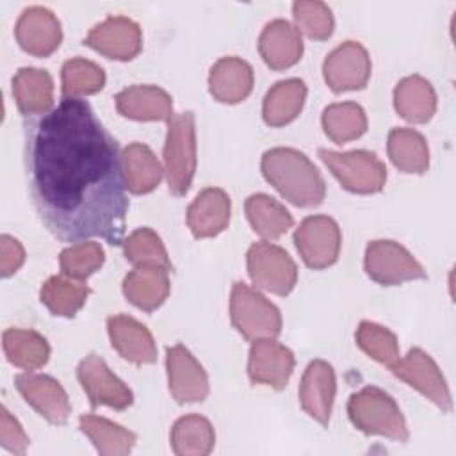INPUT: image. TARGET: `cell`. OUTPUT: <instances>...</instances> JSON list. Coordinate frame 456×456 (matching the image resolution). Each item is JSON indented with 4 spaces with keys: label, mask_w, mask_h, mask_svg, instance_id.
<instances>
[{
    "label": "cell",
    "mask_w": 456,
    "mask_h": 456,
    "mask_svg": "<svg viewBox=\"0 0 456 456\" xmlns=\"http://www.w3.org/2000/svg\"><path fill=\"white\" fill-rule=\"evenodd\" d=\"M25 171L32 205L57 239L123 244V153L86 100L64 96L25 125Z\"/></svg>",
    "instance_id": "obj_1"
},
{
    "label": "cell",
    "mask_w": 456,
    "mask_h": 456,
    "mask_svg": "<svg viewBox=\"0 0 456 456\" xmlns=\"http://www.w3.org/2000/svg\"><path fill=\"white\" fill-rule=\"evenodd\" d=\"M265 180L290 203L317 207L326 196V183L312 160L294 148H271L262 155Z\"/></svg>",
    "instance_id": "obj_2"
},
{
    "label": "cell",
    "mask_w": 456,
    "mask_h": 456,
    "mask_svg": "<svg viewBox=\"0 0 456 456\" xmlns=\"http://www.w3.org/2000/svg\"><path fill=\"white\" fill-rule=\"evenodd\" d=\"M347 413L354 428L367 435H381L392 440H408L406 420L385 390L378 387H363L351 394L347 401Z\"/></svg>",
    "instance_id": "obj_3"
},
{
    "label": "cell",
    "mask_w": 456,
    "mask_h": 456,
    "mask_svg": "<svg viewBox=\"0 0 456 456\" xmlns=\"http://www.w3.org/2000/svg\"><path fill=\"white\" fill-rule=\"evenodd\" d=\"M164 166L169 191L176 196L185 194L196 171V128L191 110L175 114L169 119L164 144Z\"/></svg>",
    "instance_id": "obj_4"
},
{
    "label": "cell",
    "mask_w": 456,
    "mask_h": 456,
    "mask_svg": "<svg viewBox=\"0 0 456 456\" xmlns=\"http://www.w3.org/2000/svg\"><path fill=\"white\" fill-rule=\"evenodd\" d=\"M230 317L237 331L248 340L274 338L281 331L280 310L244 281L232 287Z\"/></svg>",
    "instance_id": "obj_5"
},
{
    "label": "cell",
    "mask_w": 456,
    "mask_h": 456,
    "mask_svg": "<svg viewBox=\"0 0 456 456\" xmlns=\"http://www.w3.org/2000/svg\"><path fill=\"white\" fill-rule=\"evenodd\" d=\"M319 157L333 173V176L342 183V187L351 192H379L387 182L385 164L378 159L376 153L369 150H353L338 153L321 148Z\"/></svg>",
    "instance_id": "obj_6"
},
{
    "label": "cell",
    "mask_w": 456,
    "mask_h": 456,
    "mask_svg": "<svg viewBox=\"0 0 456 456\" xmlns=\"http://www.w3.org/2000/svg\"><path fill=\"white\" fill-rule=\"evenodd\" d=\"M365 273L381 285H399L410 280L426 278L424 267L413 255L394 240H372L365 249Z\"/></svg>",
    "instance_id": "obj_7"
},
{
    "label": "cell",
    "mask_w": 456,
    "mask_h": 456,
    "mask_svg": "<svg viewBox=\"0 0 456 456\" xmlns=\"http://www.w3.org/2000/svg\"><path fill=\"white\" fill-rule=\"evenodd\" d=\"M248 273L256 287L278 296L289 294L297 280L290 255L271 242H255L248 249Z\"/></svg>",
    "instance_id": "obj_8"
},
{
    "label": "cell",
    "mask_w": 456,
    "mask_h": 456,
    "mask_svg": "<svg viewBox=\"0 0 456 456\" xmlns=\"http://www.w3.org/2000/svg\"><path fill=\"white\" fill-rule=\"evenodd\" d=\"M296 248L312 269H324L337 262L340 253V228L328 216H308L294 232Z\"/></svg>",
    "instance_id": "obj_9"
},
{
    "label": "cell",
    "mask_w": 456,
    "mask_h": 456,
    "mask_svg": "<svg viewBox=\"0 0 456 456\" xmlns=\"http://www.w3.org/2000/svg\"><path fill=\"white\" fill-rule=\"evenodd\" d=\"M390 369L399 379L406 381L410 387L431 399L438 408H442L444 411L451 410L452 401L445 378L442 376V370L438 369L435 360L426 351H422L420 347H413L404 358L390 365Z\"/></svg>",
    "instance_id": "obj_10"
},
{
    "label": "cell",
    "mask_w": 456,
    "mask_h": 456,
    "mask_svg": "<svg viewBox=\"0 0 456 456\" xmlns=\"http://www.w3.org/2000/svg\"><path fill=\"white\" fill-rule=\"evenodd\" d=\"M77 378L93 406H110L125 410L132 404V390L107 367L105 360L94 353L87 354L77 369Z\"/></svg>",
    "instance_id": "obj_11"
},
{
    "label": "cell",
    "mask_w": 456,
    "mask_h": 456,
    "mask_svg": "<svg viewBox=\"0 0 456 456\" xmlns=\"http://www.w3.org/2000/svg\"><path fill=\"white\" fill-rule=\"evenodd\" d=\"M322 73L333 93L362 89L370 77V57L358 41H346L328 53Z\"/></svg>",
    "instance_id": "obj_12"
},
{
    "label": "cell",
    "mask_w": 456,
    "mask_h": 456,
    "mask_svg": "<svg viewBox=\"0 0 456 456\" xmlns=\"http://www.w3.org/2000/svg\"><path fill=\"white\" fill-rule=\"evenodd\" d=\"M84 45L109 59L130 61L141 52L142 34L134 20L126 16H109L89 30Z\"/></svg>",
    "instance_id": "obj_13"
},
{
    "label": "cell",
    "mask_w": 456,
    "mask_h": 456,
    "mask_svg": "<svg viewBox=\"0 0 456 456\" xmlns=\"http://www.w3.org/2000/svg\"><path fill=\"white\" fill-rule=\"evenodd\" d=\"M169 392L178 403H198L208 395V378L200 362L182 344L166 349Z\"/></svg>",
    "instance_id": "obj_14"
},
{
    "label": "cell",
    "mask_w": 456,
    "mask_h": 456,
    "mask_svg": "<svg viewBox=\"0 0 456 456\" xmlns=\"http://www.w3.org/2000/svg\"><path fill=\"white\" fill-rule=\"evenodd\" d=\"M14 34L20 46L27 53L37 57L50 55L62 41L61 21L50 9L43 5L27 7L16 21Z\"/></svg>",
    "instance_id": "obj_15"
},
{
    "label": "cell",
    "mask_w": 456,
    "mask_h": 456,
    "mask_svg": "<svg viewBox=\"0 0 456 456\" xmlns=\"http://www.w3.org/2000/svg\"><path fill=\"white\" fill-rule=\"evenodd\" d=\"M16 388L23 399L48 422L64 424L71 413V404L62 385L46 374L25 372L16 376Z\"/></svg>",
    "instance_id": "obj_16"
},
{
    "label": "cell",
    "mask_w": 456,
    "mask_h": 456,
    "mask_svg": "<svg viewBox=\"0 0 456 456\" xmlns=\"http://www.w3.org/2000/svg\"><path fill=\"white\" fill-rule=\"evenodd\" d=\"M292 370L294 354L289 347L273 338L255 340L248 360V374L253 383L281 390L287 387Z\"/></svg>",
    "instance_id": "obj_17"
},
{
    "label": "cell",
    "mask_w": 456,
    "mask_h": 456,
    "mask_svg": "<svg viewBox=\"0 0 456 456\" xmlns=\"http://www.w3.org/2000/svg\"><path fill=\"white\" fill-rule=\"evenodd\" d=\"M335 390L337 381L333 367L324 360H312L299 383L301 408L319 424L326 426L330 420Z\"/></svg>",
    "instance_id": "obj_18"
},
{
    "label": "cell",
    "mask_w": 456,
    "mask_h": 456,
    "mask_svg": "<svg viewBox=\"0 0 456 456\" xmlns=\"http://www.w3.org/2000/svg\"><path fill=\"white\" fill-rule=\"evenodd\" d=\"M107 331L112 347L128 362L142 365L157 360V346L150 330L130 315H112L107 319Z\"/></svg>",
    "instance_id": "obj_19"
},
{
    "label": "cell",
    "mask_w": 456,
    "mask_h": 456,
    "mask_svg": "<svg viewBox=\"0 0 456 456\" xmlns=\"http://www.w3.org/2000/svg\"><path fill=\"white\" fill-rule=\"evenodd\" d=\"M258 52L269 68H290L303 53L301 34L290 21L276 18L264 27L258 37Z\"/></svg>",
    "instance_id": "obj_20"
},
{
    "label": "cell",
    "mask_w": 456,
    "mask_h": 456,
    "mask_svg": "<svg viewBox=\"0 0 456 456\" xmlns=\"http://www.w3.org/2000/svg\"><path fill=\"white\" fill-rule=\"evenodd\" d=\"M121 116L137 121H169L173 118L171 96L157 86H130L116 94Z\"/></svg>",
    "instance_id": "obj_21"
},
{
    "label": "cell",
    "mask_w": 456,
    "mask_h": 456,
    "mask_svg": "<svg viewBox=\"0 0 456 456\" xmlns=\"http://www.w3.org/2000/svg\"><path fill=\"white\" fill-rule=\"evenodd\" d=\"M230 223V198L223 189H203L187 208V224L194 237H216Z\"/></svg>",
    "instance_id": "obj_22"
},
{
    "label": "cell",
    "mask_w": 456,
    "mask_h": 456,
    "mask_svg": "<svg viewBox=\"0 0 456 456\" xmlns=\"http://www.w3.org/2000/svg\"><path fill=\"white\" fill-rule=\"evenodd\" d=\"M208 89L221 103H239L253 89V68L239 57H223L210 68Z\"/></svg>",
    "instance_id": "obj_23"
},
{
    "label": "cell",
    "mask_w": 456,
    "mask_h": 456,
    "mask_svg": "<svg viewBox=\"0 0 456 456\" xmlns=\"http://www.w3.org/2000/svg\"><path fill=\"white\" fill-rule=\"evenodd\" d=\"M12 96L23 116H43L53 105V80L46 69L21 68L12 77Z\"/></svg>",
    "instance_id": "obj_24"
},
{
    "label": "cell",
    "mask_w": 456,
    "mask_h": 456,
    "mask_svg": "<svg viewBox=\"0 0 456 456\" xmlns=\"http://www.w3.org/2000/svg\"><path fill=\"white\" fill-rule=\"evenodd\" d=\"M394 107L406 121L426 123L436 110L435 89L420 75L404 77L394 89Z\"/></svg>",
    "instance_id": "obj_25"
},
{
    "label": "cell",
    "mask_w": 456,
    "mask_h": 456,
    "mask_svg": "<svg viewBox=\"0 0 456 456\" xmlns=\"http://www.w3.org/2000/svg\"><path fill=\"white\" fill-rule=\"evenodd\" d=\"M123 294L126 299L144 310H157L169 294L167 271L160 267H137L123 280Z\"/></svg>",
    "instance_id": "obj_26"
},
{
    "label": "cell",
    "mask_w": 456,
    "mask_h": 456,
    "mask_svg": "<svg viewBox=\"0 0 456 456\" xmlns=\"http://www.w3.org/2000/svg\"><path fill=\"white\" fill-rule=\"evenodd\" d=\"M306 98V86L301 78L276 82L265 94L262 105L264 121L269 126H283L297 118Z\"/></svg>",
    "instance_id": "obj_27"
},
{
    "label": "cell",
    "mask_w": 456,
    "mask_h": 456,
    "mask_svg": "<svg viewBox=\"0 0 456 456\" xmlns=\"http://www.w3.org/2000/svg\"><path fill=\"white\" fill-rule=\"evenodd\" d=\"M123 173L130 192L146 194L159 185L164 169L146 144L132 142L123 150Z\"/></svg>",
    "instance_id": "obj_28"
},
{
    "label": "cell",
    "mask_w": 456,
    "mask_h": 456,
    "mask_svg": "<svg viewBox=\"0 0 456 456\" xmlns=\"http://www.w3.org/2000/svg\"><path fill=\"white\" fill-rule=\"evenodd\" d=\"M2 346L7 360L25 370L43 367L50 356L46 338L34 330L9 328L2 335Z\"/></svg>",
    "instance_id": "obj_29"
},
{
    "label": "cell",
    "mask_w": 456,
    "mask_h": 456,
    "mask_svg": "<svg viewBox=\"0 0 456 456\" xmlns=\"http://www.w3.org/2000/svg\"><path fill=\"white\" fill-rule=\"evenodd\" d=\"M387 151L392 164L403 173L422 175L429 167V150L426 139L411 128H392Z\"/></svg>",
    "instance_id": "obj_30"
},
{
    "label": "cell",
    "mask_w": 456,
    "mask_h": 456,
    "mask_svg": "<svg viewBox=\"0 0 456 456\" xmlns=\"http://www.w3.org/2000/svg\"><path fill=\"white\" fill-rule=\"evenodd\" d=\"M80 431L93 442L103 456H125L135 444V435L123 426L98 415H82Z\"/></svg>",
    "instance_id": "obj_31"
},
{
    "label": "cell",
    "mask_w": 456,
    "mask_h": 456,
    "mask_svg": "<svg viewBox=\"0 0 456 456\" xmlns=\"http://www.w3.org/2000/svg\"><path fill=\"white\" fill-rule=\"evenodd\" d=\"M246 216L253 230L264 239H278L292 228L290 212L274 198L267 194H251L246 200Z\"/></svg>",
    "instance_id": "obj_32"
},
{
    "label": "cell",
    "mask_w": 456,
    "mask_h": 456,
    "mask_svg": "<svg viewBox=\"0 0 456 456\" xmlns=\"http://www.w3.org/2000/svg\"><path fill=\"white\" fill-rule=\"evenodd\" d=\"M89 287L69 276H52L41 287V303L61 317H73L87 301Z\"/></svg>",
    "instance_id": "obj_33"
},
{
    "label": "cell",
    "mask_w": 456,
    "mask_h": 456,
    "mask_svg": "<svg viewBox=\"0 0 456 456\" xmlns=\"http://www.w3.org/2000/svg\"><path fill=\"white\" fill-rule=\"evenodd\" d=\"M214 444V428L201 415L180 417L171 428V447L178 456H205Z\"/></svg>",
    "instance_id": "obj_34"
},
{
    "label": "cell",
    "mask_w": 456,
    "mask_h": 456,
    "mask_svg": "<svg viewBox=\"0 0 456 456\" xmlns=\"http://www.w3.org/2000/svg\"><path fill=\"white\" fill-rule=\"evenodd\" d=\"M324 134L337 144L358 139L367 130L365 110L354 102L331 103L322 110Z\"/></svg>",
    "instance_id": "obj_35"
},
{
    "label": "cell",
    "mask_w": 456,
    "mask_h": 456,
    "mask_svg": "<svg viewBox=\"0 0 456 456\" xmlns=\"http://www.w3.org/2000/svg\"><path fill=\"white\" fill-rule=\"evenodd\" d=\"M123 251L128 262L137 267H160L173 271L167 251L160 237L151 228H137L123 240Z\"/></svg>",
    "instance_id": "obj_36"
},
{
    "label": "cell",
    "mask_w": 456,
    "mask_h": 456,
    "mask_svg": "<svg viewBox=\"0 0 456 456\" xmlns=\"http://www.w3.org/2000/svg\"><path fill=\"white\" fill-rule=\"evenodd\" d=\"M105 86V71L93 61L73 57L62 66V93L68 98L94 94Z\"/></svg>",
    "instance_id": "obj_37"
},
{
    "label": "cell",
    "mask_w": 456,
    "mask_h": 456,
    "mask_svg": "<svg viewBox=\"0 0 456 456\" xmlns=\"http://www.w3.org/2000/svg\"><path fill=\"white\" fill-rule=\"evenodd\" d=\"M356 344L363 353L383 365H394L399 360V344L395 335L376 322L362 321L356 330Z\"/></svg>",
    "instance_id": "obj_38"
},
{
    "label": "cell",
    "mask_w": 456,
    "mask_h": 456,
    "mask_svg": "<svg viewBox=\"0 0 456 456\" xmlns=\"http://www.w3.org/2000/svg\"><path fill=\"white\" fill-rule=\"evenodd\" d=\"M103 260H105V253L102 246L91 240L77 242L66 248L59 256L62 274L75 280H84L94 271H98Z\"/></svg>",
    "instance_id": "obj_39"
},
{
    "label": "cell",
    "mask_w": 456,
    "mask_h": 456,
    "mask_svg": "<svg viewBox=\"0 0 456 456\" xmlns=\"http://www.w3.org/2000/svg\"><path fill=\"white\" fill-rule=\"evenodd\" d=\"M292 14L297 27L312 39H326L333 32V14L324 2L297 0L292 4Z\"/></svg>",
    "instance_id": "obj_40"
},
{
    "label": "cell",
    "mask_w": 456,
    "mask_h": 456,
    "mask_svg": "<svg viewBox=\"0 0 456 456\" xmlns=\"http://www.w3.org/2000/svg\"><path fill=\"white\" fill-rule=\"evenodd\" d=\"M0 444L4 449L14 454H25L28 445L27 433L5 406H2L0 413Z\"/></svg>",
    "instance_id": "obj_41"
},
{
    "label": "cell",
    "mask_w": 456,
    "mask_h": 456,
    "mask_svg": "<svg viewBox=\"0 0 456 456\" xmlns=\"http://www.w3.org/2000/svg\"><path fill=\"white\" fill-rule=\"evenodd\" d=\"M25 262V249L14 237L4 233L0 237V274L4 278L14 274Z\"/></svg>",
    "instance_id": "obj_42"
}]
</instances>
